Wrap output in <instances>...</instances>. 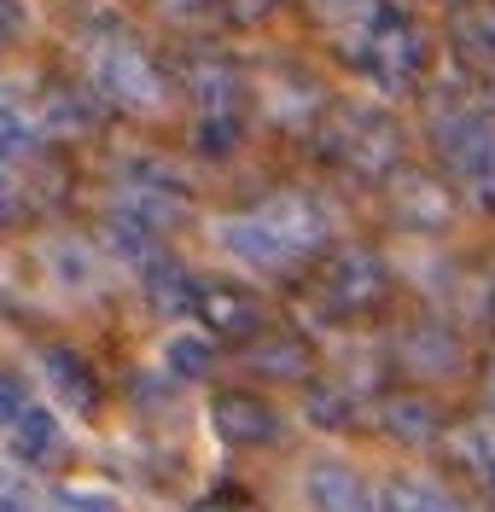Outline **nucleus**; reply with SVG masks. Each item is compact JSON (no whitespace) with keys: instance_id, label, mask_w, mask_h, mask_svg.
<instances>
[{"instance_id":"1","label":"nucleus","mask_w":495,"mask_h":512,"mask_svg":"<svg viewBox=\"0 0 495 512\" xmlns=\"http://www.w3.org/2000/svg\"><path fill=\"white\" fill-rule=\"evenodd\" d=\"M420 134L431 163L461 187V204L478 216H495V99L472 64L449 59V70L431 64L420 88Z\"/></svg>"},{"instance_id":"2","label":"nucleus","mask_w":495,"mask_h":512,"mask_svg":"<svg viewBox=\"0 0 495 512\" xmlns=\"http://www.w3.org/2000/svg\"><path fill=\"white\" fill-rule=\"evenodd\" d=\"M332 53L350 64L362 82H373L385 99H414L431 76V41L414 12H402L396 0H379L362 24L332 35Z\"/></svg>"},{"instance_id":"3","label":"nucleus","mask_w":495,"mask_h":512,"mask_svg":"<svg viewBox=\"0 0 495 512\" xmlns=\"http://www.w3.org/2000/svg\"><path fill=\"white\" fill-rule=\"evenodd\" d=\"M309 146L321 152L327 169H338L356 187H379L396 163L408 158V134L391 111L379 105H350V99H327L321 123L309 128Z\"/></svg>"},{"instance_id":"4","label":"nucleus","mask_w":495,"mask_h":512,"mask_svg":"<svg viewBox=\"0 0 495 512\" xmlns=\"http://www.w3.org/2000/svg\"><path fill=\"white\" fill-rule=\"evenodd\" d=\"M303 291H309V303L327 320L350 326V320H373V315L391 309L396 274L373 245H327V251L309 262Z\"/></svg>"},{"instance_id":"5","label":"nucleus","mask_w":495,"mask_h":512,"mask_svg":"<svg viewBox=\"0 0 495 512\" xmlns=\"http://www.w3.org/2000/svg\"><path fill=\"white\" fill-rule=\"evenodd\" d=\"M82 53H88V82L99 88V99L123 105V111H158L169 99V76L164 64L152 59L123 24H99L82 35Z\"/></svg>"},{"instance_id":"6","label":"nucleus","mask_w":495,"mask_h":512,"mask_svg":"<svg viewBox=\"0 0 495 512\" xmlns=\"http://www.w3.org/2000/svg\"><path fill=\"white\" fill-rule=\"evenodd\" d=\"M379 198H385V216H391L402 233H420V239H437L449 233L455 216H461V187L437 169V163L402 158L379 181Z\"/></svg>"},{"instance_id":"7","label":"nucleus","mask_w":495,"mask_h":512,"mask_svg":"<svg viewBox=\"0 0 495 512\" xmlns=\"http://www.w3.org/2000/svg\"><path fill=\"white\" fill-rule=\"evenodd\" d=\"M391 367L408 384H443L472 367V355L461 344V326L437 309H420L414 320H402V332L391 338Z\"/></svg>"},{"instance_id":"8","label":"nucleus","mask_w":495,"mask_h":512,"mask_svg":"<svg viewBox=\"0 0 495 512\" xmlns=\"http://www.w3.org/2000/svg\"><path fill=\"white\" fill-rule=\"evenodd\" d=\"M181 88H187V105H193V123H245L251 82L228 53L193 47L187 64H181Z\"/></svg>"},{"instance_id":"9","label":"nucleus","mask_w":495,"mask_h":512,"mask_svg":"<svg viewBox=\"0 0 495 512\" xmlns=\"http://www.w3.org/2000/svg\"><path fill=\"white\" fill-rule=\"evenodd\" d=\"M449 425V408L431 396L426 384H391L373 390V431L396 448H431Z\"/></svg>"},{"instance_id":"10","label":"nucleus","mask_w":495,"mask_h":512,"mask_svg":"<svg viewBox=\"0 0 495 512\" xmlns=\"http://www.w3.org/2000/svg\"><path fill=\"white\" fill-rule=\"evenodd\" d=\"M193 315L204 320V332H210L216 344H245V338H257L268 326L263 297H251V291L233 286V280H198Z\"/></svg>"},{"instance_id":"11","label":"nucleus","mask_w":495,"mask_h":512,"mask_svg":"<svg viewBox=\"0 0 495 512\" xmlns=\"http://www.w3.org/2000/svg\"><path fill=\"white\" fill-rule=\"evenodd\" d=\"M210 431L228 448H268L280 443V414L257 390H216L210 396Z\"/></svg>"},{"instance_id":"12","label":"nucleus","mask_w":495,"mask_h":512,"mask_svg":"<svg viewBox=\"0 0 495 512\" xmlns=\"http://www.w3.org/2000/svg\"><path fill=\"white\" fill-rule=\"evenodd\" d=\"M257 105L268 111V123L309 134V128L321 123V111H327V88H321L309 70H292V64H280V70L268 76L263 88H257Z\"/></svg>"},{"instance_id":"13","label":"nucleus","mask_w":495,"mask_h":512,"mask_svg":"<svg viewBox=\"0 0 495 512\" xmlns=\"http://www.w3.org/2000/svg\"><path fill=\"white\" fill-rule=\"evenodd\" d=\"M437 448H443V466H449L455 478L484 483V472L495 466V414L478 402L472 414H461V419H449V425H443Z\"/></svg>"},{"instance_id":"14","label":"nucleus","mask_w":495,"mask_h":512,"mask_svg":"<svg viewBox=\"0 0 495 512\" xmlns=\"http://www.w3.org/2000/svg\"><path fill=\"white\" fill-rule=\"evenodd\" d=\"M443 41H449V59L472 64L478 76L495 70V0H455L443 6Z\"/></svg>"},{"instance_id":"15","label":"nucleus","mask_w":495,"mask_h":512,"mask_svg":"<svg viewBox=\"0 0 495 512\" xmlns=\"http://www.w3.org/2000/svg\"><path fill=\"white\" fill-rule=\"evenodd\" d=\"M245 355V367L251 373H263V379H280V384H303L315 373V344L309 338H297V332H257V338H245L239 344Z\"/></svg>"},{"instance_id":"16","label":"nucleus","mask_w":495,"mask_h":512,"mask_svg":"<svg viewBox=\"0 0 495 512\" xmlns=\"http://www.w3.org/2000/svg\"><path fill=\"white\" fill-rule=\"evenodd\" d=\"M303 495H309L315 507H332V512L373 507V489H367V478L350 460H309V466H303Z\"/></svg>"},{"instance_id":"17","label":"nucleus","mask_w":495,"mask_h":512,"mask_svg":"<svg viewBox=\"0 0 495 512\" xmlns=\"http://www.w3.org/2000/svg\"><path fill=\"white\" fill-rule=\"evenodd\" d=\"M41 373H47V390H59V402L82 408V414H94L99 379H94V367L70 350V344H47V350H41Z\"/></svg>"},{"instance_id":"18","label":"nucleus","mask_w":495,"mask_h":512,"mask_svg":"<svg viewBox=\"0 0 495 512\" xmlns=\"http://www.w3.org/2000/svg\"><path fill=\"white\" fill-rule=\"evenodd\" d=\"M303 414H309V425H321V431H350L362 419V390L309 373L303 379Z\"/></svg>"},{"instance_id":"19","label":"nucleus","mask_w":495,"mask_h":512,"mask_svg":"<svg viewBox=\"0 0 495 512\" xmlns=\"http://www.w3.org/2000/svg\"><path fill=\"white\" fill-rule=\"evenodd\" d=\"M140 280H146V297H152V309L158 315H187L193 309V291H198V280L175 262V256H152V262H140Z\"/></svg>"},{"instance_id":"20","label":"nucleus","mask_w":495,"mask_h":512,"mask_svg":"<svg viewBox=\"0 0 495 512\" xmlns=\"http://www.w3.org/2000/svg\"><path fill=\"white\" fill-rule=\"evenodd\" d=\"M12 448H18V460H30V466H47V460H59V454H65L59 419L47 414V408H24V414L12 419Z\"/></svg>"},{"instance_id":"21","label":"nucleus","mask_w":495,"mask_h":512,"mask_svg":"<svg viewBox=\"0 0 495 512\" xmlns=\"http://www.w3.org/2000/svg\"><path fill=\"white\" fill-rule=\"evenodd\" d=\"M373 501H379V507H426V512L461 507V495H455L449 483H431V478H391Z\"/></svg>"},{"instance_id":"22","label":"nucleus","mask_w":495,"mask_h":512,"mask_svg":"<svg viewBox=\"0 0 495 512\" xmlns=\"http://www.w3.org/2000/svg\"><path fill=\"white\" fill-rule=\"evenodd\" d=\"M47 123L53 128H70V134H82V128L99 123V88H53L47 94Z\"/></svg>"},{"instance_id":"23","label":"nucleus","mask_w":495,"mask_h":512,"mask_svg":"<svg viewBox=\"0 0 495 512\" xmlns=\"http://www.w3.org/2000/svg\"><path fill=\"white\" fill-rule=\"evenodd\" d=\"M164 367L175 373V379H210V367H216V344H210V332H181V338H169Z\"/></svg>"},{"instance_id":"24","label":"nucleus","mask_w":495,"mask_h":512,"mask_svg":"<svg viewBox=\"0 0 495 512\" xmlns=\"http://www.w3.org/2000/svg\"><path fill=\"white\" fill-rule=\"evenodd\" d=\"M280 6L286 0H216L210 18H222L228 30H263L268 18H280Z\"/></svg>"},{"instance_id":"25","label":"nucleus","mask_w":495,"mask_h":512,"mask_svg":"<svg viewBox=\"0 0 495 512\" xmlns=\"http://www.w3.org/2000/svg\"><path fill=\"white\" fill-rule=\"evenodd\" d=\"M35 152V128L18 105H0V158H30Z\"/></svg>"},{"instance_id":"26","label":"nucleus","mask_w":495,"mask_h":512,"mask_svg":"<svg viewBox=\"0 0 495 512\" xmlns=\"http://www.w3.org/2000/svg\"><path fill=\"white\" fill-rule=\"evenodd\" d=\"M24 35V0H0V47H12Z\"/></svg>"},{"instance_id":"27","label":"nucleus","mask_w":495,"mask_h":512,"mask_svg":"<svg viewBox=\"0 0 495 512\" xmlns=\"http://www.w3.org/2000/svg\"><path fill=\"white\" fill-rule=\"evenodd\" d=\"M18 414H24V390H18L12 373H0V425H12Z\"/></svg>"},{"instance_id":"28","label":"nucleus","mask_w":495,"mask_h":512,"mask_svg":"<svg viewBox=\"0 0 495 512\" xmlns=\"http://www.w3.org/2000/svg\"><path fill=\"white\" fill-rule=\"evenodd\" d=\"M472 384H478V402H484V408L495 414V350L484 355L478 367H472Z\"/></svg>"},{"instance_id":"29","label":"nucleus","mask_w":495,"mask_h":512,"mask_svg":"<svg viewBox=\"0 0 495 512\" xmlns=\"http://www.w3.org/2000/svg\"><path fill=\"white\" fill-rule=\"evenodd\" d=\"M65 507H117V501H111V495H76V489H70Z\"/></svg>"},{"instance_id":"30","label":"nucleus","mask_w":495,"mask_h":512,"mask_svg":"<svg viewBox=\"0 0 495 512\" xmlns=\"http://www.w3.org/2000/svg\"><path fill=\"white\" fill-rule=\"evenodd\" d=\"M478 489H484V501H490V507H495V466H490V472H484V483H478Z\"/></svg>"},{"instance_id":"31","label":"nucleus","mask_w":495,"mask_h":512,"mask_svg":"<svg viewBox=\"0 0 495 512\" xmlns=\"http://www.w3.org/2000/svg\"><path fill=\"white\" fill-rule=\"evenodd\" d=\"M484 88H490V99H495V70H490V76H484Z\"/></svg>"},{"instance_id":"32","label":"nucleus","mask_w":495,"mask_h":512,"mask_svg":"<svg viewBox=\"0 0 495 512\" xmlns=\"http://www.w3.org/2000/svg\"><path fill=\"white\" fill-rule=\"evenodd\" d=\"M426 6H455V0H426Z\"/></svg>"}]
</instances>
